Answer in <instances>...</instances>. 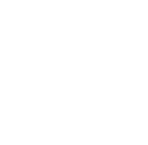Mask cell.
<instances>
[]
</instances>
